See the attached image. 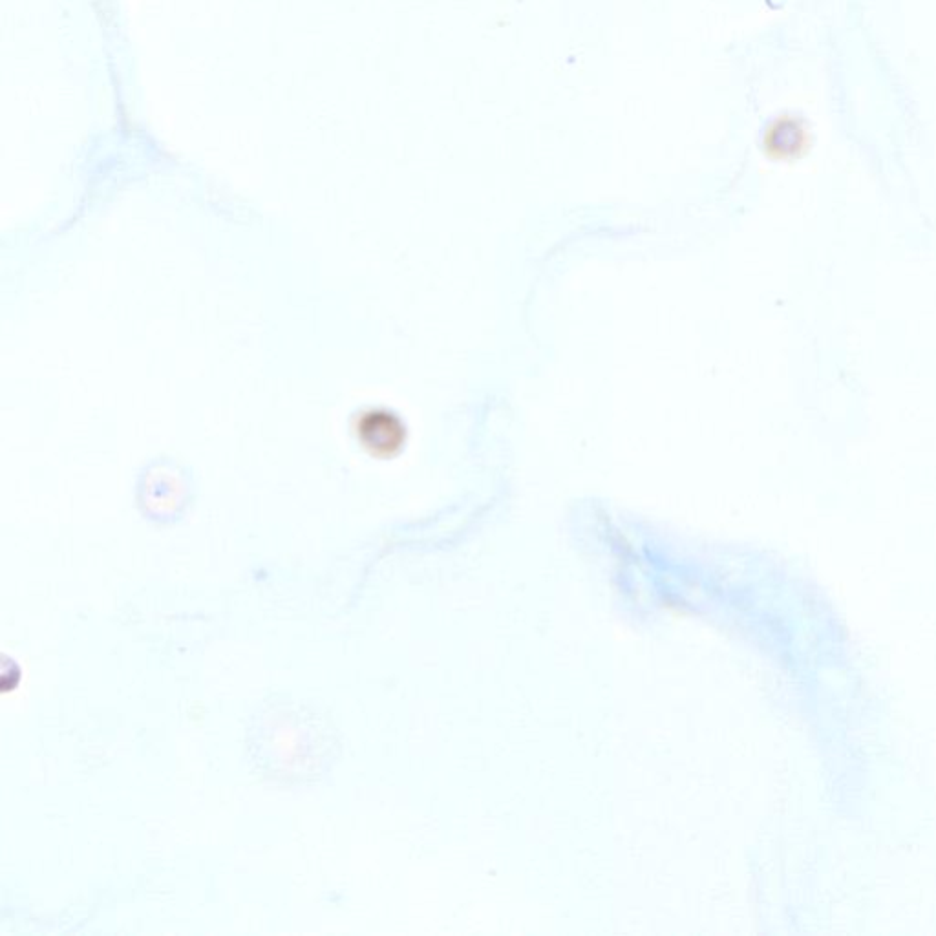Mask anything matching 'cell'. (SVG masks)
<instances>
[{
  "instance_id": "obj_2",
  "label": "cell",
  "mask_w": 936,
  "mask_h": 936,
  "mask_svg": "<svg viewBox=\"0 0 936 936\" xmlns=\"http://www.w3.org/2000/svg\"><path fill=\"white\" fill-rule=\"evenodd\" d=\"M401 426L392 415H370L366 421L364 434L372 439V447L381 450H392L401 445Z\"/></svg>"
},
{
  "instance_id": "obj_1",
  "label": "cell",
  "mask_w": 936,
  "mask_h": 936,
  "mask_svg": "<svg viewBox=\"0 0 936 936\" xmlns=\"http://www.w3.org/2000/svg\"><path fill=\"white\" fill-rule=\"evenodd\" d=\"M809 145V132L803 121L785 116L772 123L766 130L765 149L776 160H788L803 154Z\"/></svg>"
}]
</instances>
